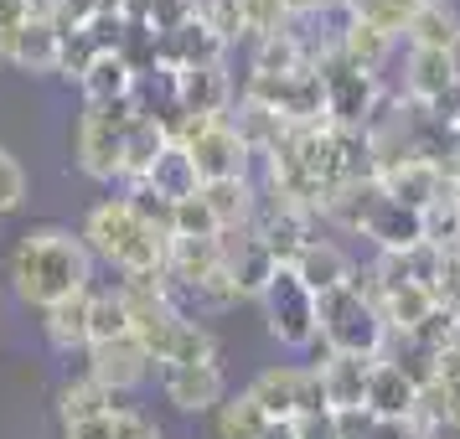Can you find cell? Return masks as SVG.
Masks as SVG:
<instances>
[{"label": "cell", "instance_id": "39", "mask_svg": "<svg viewBox=\"0 0 460 439\" xmlns=\"http://www.w3.org/2000/svg\"><path fill=\"white\" fill-rule=\"evenodd\" d=\"M22 202H26V171H22V161H16L11 150L0 145V217L16 212Z\"/></svg>", "mask_w": 460, "mask_h": 439}, {"label": "cell", "instance_id": "36", "mask_svg": "<svg viewBox=\"0 0 460 439\" xmlns=\"http://www.w3.org/2000/svg\"><path fill=\"white\" fill-rule=\"evenodd\" d=\"M171 362H217V336H212V326H202V320H187ZM161 367H166V362H161Z\"/></svg>", "mask_w": 460, "mask_h": 439}, {"label": "cell", "instance_id": "46", "mask_svg": "<svg viewBox=\"0 0 460 439\" xmlns=\"http://www.w3.org/2000/svg\"><path fill=\"white\" fill-rule=\"evenodd\" d=\"M264 439H295V429H290V424H270V429H264Z\"/></svg>", "mask_w": 460, "mask_h": 439}, {"label": "cell", "instance_id": "45", "mask_svg": "<svg viewBox=\"0 0 460 439\" xmlns=\"http://www.w3.org/2000/svg\"><path fill=\"white\" fill-rule=\"evenodd\" d=\"M373 439H424V435H419L414 418H377Z\"/></svg>", "mask_w": 460, "mask_h": 439}, {"label": "cell", "instance_id": "15", "mask_svg": "<svg viewBox=\"0 0 460 439\" xmlns=\"http://www.w3.org/2000/svg\"><path fill=\"white\" fill-rule=\"evenodd\" d=\"M233 78L228 67H187V73H176V109L191 114V119H223L233 114Z\"/></svg>", "mask_w": 460, "mask_h": 439}, {"label": "cell", "instance_id": "6", "mask_svg": "<svg viewBox=\"0 0 460 439\" xmlns=\"http://www.w3.org/2000/svg\"><path fill=\"white\" fill-rule=\"evenodd\" d=\"M259 305H264V326H270L279 347H290V352H315L321 347V300L300 285V274L290 264L274 269Z\"/></svg>", "mask_w": 460, "mask_h": 439}, {"label": "cell", "instance_id": "22", "mask_svg": "<svg viewBox=\"0 0 460 439\" xmlns=\"http://www.w3.org/2000/svg\"><path fill=\"white\" fill-rule=\"evenodd\" d=\"M58 57H63V26L58 22H26L5 63L31 73V78H47V73H58Z\"/></svg>", "mask_w": 460, "mask_h": 439}, {"label": "cell", "instance_id": "5", "mask_svg": "<svg viewBox=\"0 0 460 439\" xmlns=\"http://www.w3.org/2000/svg\"><path fill=\"white\" fill-rule=\"evenodd\" d=\"M135 119V104H84L73 129V161L88 181H125V129Z\"/></svg>", "mask_w": 460, "mask_h": 439}, {"label": "cell", "instance_id": "7", "mask_svg": "<svg viewBox=\"0 0 460 439\" xmlns=\"http://www.w3.org/2000/svg\"><path fill=\"white\" fill-rule=\"evenodd\" d=\"M315 73H321V83H326V125L367 129L377 119V109H383V99H388V93H383V78L352 67L336 47L315 63Z\"/></svg>", "mask_w": 460, "mask_h": 439}, {"label": "cell", "instance_id": "8", "mask_svg": "<svg viewBox=\"0 0 460 439\" xmlns=\"http://www.w3.org/2000/svg\"><path fill=\"white\" fill-rule=\"evenodd\" d=\"M238 99L270 109L274 119H285L290 129L326 125V83H321V73H315V67H305V73H285V78L249 73V83H243Z\"/></svg>", "mask_w": 460, "mask_h": 439}, {"label": "cell", "instance_id": "26", "mask_svg": "<svg viewBox=\"0 0 460 439\" xmlns=\"http://www.w3.org/2000/svg\"><path fill=\"white\" fill-rule=\"evenodd\" d=\"M171 145V129L161 125V119H146V114H135L125 129V181L135 187V181H146L150 166H155V155Z\"/></svg>", "mask_w": 460, "mask_h": 439}, {"label": "cell", "instance_id": "16", "mask_svg": "<svg viewBox=\"0 0 460 439\" xmlns=\"http://www.w3.org/2000/svg\"><path fill=\"white\" fill-rule=\"evenodd\" d=\"M290 269L300 274V285L321 300V294H332V290H341V285H352V274H357V259L341 243H332V238H321L315 233L305 249L290 259Z\"/></svg>", "mask_w": 460, "mask_h": 439}, {"label": "cell", "instance_id": "20", "mask_svg": "<svg viewBox=\"0 0 460 439\" xmlns=\"http://www.w3.org/2000/svg\"><path fill=\"white\" fill-rule=\"evenodd\" d=\"M403 42L409 47H424V52H450L460 57V11L450 0H429V5H419L409 31H403Z\"/></svg>", "mask_w": 460, "mask_h": 439}, {"label": "cell", "instance_id": "38", "mask_svg": "<svg viewBox=\"0 0 460 439\" xmlns=\"http://www.w3.org/2000/svg\"><path fill=\"white\" fill-rule=\"evenodd\" d=\"M93 57H104V52L88 42L78 26H73V31H63V57H58V73H63V78H84Z\"/></svg>", "mask_w": 460, "mask_h": 439}, {"label": "cell", "instance_id": "47", "mask_svg": "<svg viewBox=\"0 0 460 439\" xmlns=\"http://www.w3.org/2000/svg\"><path fill=\"white\" fill-rule=\"evenodd\" d=\"M326 11H341V0H321V16H326Z\"/></svg>", "mask_w": 460, "mask_h": 439}, {"label": "cell", "instance_id": "25", "mask_svg": "<svg viewBox=\"0 0 460 439\" xmlns=\"http://www.w3.org/2000/svg\"><path fill=\"white\" fill-rule=\"evenodd\" d=\"M78 88H84V104H125L129 93H135V67L119 52H104V57L88 63Z\"/></svg>", "mask_w": 460, "mask_h": 439}, {"label": "cell", "instance_id": "49", "mask_svg": "<svg viewBox=\"0 0 460 439\" xmlns=\"http://www.w3.org/2000/svg\"><path fill=\"white\" fill-rule=\"evenodd\" d=\"M456 140H460V125H456Z\"/></svg>", "mask_w": 460, "mask_h": 439}, {"label": "cell", "instance_id": "3", "mask_svg": "<svg viewBox=\"0 0 460 439\" xmlns=\"http://www.w3.org/2000/svg\"><path fill=\"white\" fill-rule=\"evenodd\" d=\"M383 347H388V320H383L377 290L367 285V274L357 264L352 285L321 294V352L383 356Z\"/></svg>", "mask_w": 460, "mask_h": 439}, {"label": "cell", "instance_id": "48", "mask_svg": "<svg viewBox=\"0 0 460 439\" xmlns=\"http://www.w3.org/2000/svg\"><path fill=\"white\" fill-rule=\"evenodd\" d=\"M450 347H456V352H460V311H456V341H450Z\"/></svg>", "mask_w": 460, "mask_h": 439}, {"label": "cell", "instance_id": "40", "mask_svg": "<svg viewBox=\"0 0 460 439\" xmlns=\"http://www.w3.org/2000/svg\"><path fill=\"white\" fill-rule=\"evenodd\" d=\"M26 22H31L26 0H0V63L11 57V47H16V37H22Z\"/></svg>", "mask_w": 460, "mask_h": 439}, {"label": "cell", "instance_id": "34", "mask_svg": "<svg viewBox=\"0 0 460 439\" xmlns=\"http://www.w3.org/2000/svg\"><path fill=\"white\" fill-rule=\"evenodd\" d=\"M171 238H223V223L212 217V207L202 202V191L171 207Z\"/></svg>", "mask_w": 460, "mask_h": 439}, {"label": "cell", "instance_id": "19", "mask_svg": "<svg viewBox=\"0 0 460 439\" xmlns=\"http://www.w3.org/2000/svg\"><path fill=\"white\" fill-rule=\"evenodd\" d=\"M367 414L373 418H414L419 414V388L398 373L394 362H373V377H367Z\"/></svg>", "mask_w": 460, "mask_h": 439}, {"label": "cell", "instance_id": "28", "mask_svg": "<svg viewBox=\"0 0 460 439\" xmlns=\"http://www.w3.org/2000/svg\"><path fill=\"white\" fill-rule=\"evenodd\" d=\"M202 202H208L212 217L223 223V233L249 228L253 207H259V187H253V176H243V181H208V187H202Z\"/></svg>", "mask_w": 460, "mask_h": 439}, {"label": "cell", "instance_id": "30", "mask_svg": "<svg viewBox=\"0 0 460 439\" xmlns=\"http://www.w3.org/2000/svg\"><path fill=\"white\" fill-rule=\"evenodd\" d=\"M212 424H217V439H264V429H270L274 418L259 408V398L243 388V393H228L223 398V408L212 414Z\"/></svg>", "mask_w": 460, "mask_h": 439}, {"label": "cell", "instance_id": "2", "mask_svg": "<svg viewBox=\"0 0 460 439\" xmlns=\"http://www.w3.org/2000/svg\"><path fill=\"white\" fill-rule=\"evenodd\" d=\"M84 243L93 259H104L109 269H119L125 279H161L166 274L171 238L161 228H150L129 197H104L99 207H88Z\"/></svg>", "mask_w": 460, "mask_h": 439}, {"label": "cell", "instance_id": "32", "mask_svg": "<svg viewBox=\"0 0 460 439\" xmlns=\"http://www.w3.org/2000/svg\"><path fill=\"white\" fill-rule=\"evenodd\" d=\"M233 5H238V22H243V42H270V37L295 26L285 0H233Z\"/></svg>", "mask_w": 460, "mask_h": 439}, {"label": "cell", "instance_id": "37", "mask_svg": "<svg viewBox=\"0 0 460 439\" xmlns=\"http://www.w3.org/2000/svg\"><path fill=\"white\" fill-rule=\"evenodd\" d=\"M197 16H202L228 47L243 42V22H238V5H233V0H197Z\"/></svg>", "mask_w": 460, "mask_h": 439}, {"label": "cell", "instance_id": "12", "mask_svg": "<svg viewBox=\"0 0 460 439\" xmlns=\"http://www.w3.org/2000/svg\"><path fill=\"white\" fill-rule=\"evenodd\" d=\"M217 243H223V269H228L238 300H259L264 285L274 279V269H279V259L264 249V238L253 233V223L249 228H228Z\"/></svg>", "mask_w": 460, "mask_h": 439}, {"label": "cell", "instance_id": "29", "mask_svg": "<svg viewBox=\"0 0 460 439\" xmlns=\"http://www.w3.org/2000/svg\"><path fill=\"white\" fill-rule=\"evenodd\" d=\"M383 320H388V336H414L424 320H429V311H435L439 300L424 285H403V290H388L383 300Z\"/></svg>", "mask_w": 460, "mask_h": 439}, {"label": "cell", "instance_id": "1", "mask_svg": "<svg viewBox=\"0 0 460 439\" xmlns=\"http://www.w3.org/2000/svg\"><path fill=\"white\" fill-rule=\"evenodd\" d=\"M5 274H11V290H16L22 305L52 311L73 294L93 290V253H88L84 233L42 223V228L16 238V249L5 259Z\"/></svg>", "mask_w": 460, "mask_h": 439}, {"label": "cell", "instance_id": "11", "mask_svg": "<svg viewBox=\"0 0 460 439\" xmlns=\"http://www.w3.org/2000/svg\"><path fill=\"white\" fill-rule=\"evenodd\" d=\"M377 187L394 202H403V207L429 212L439 197H450V171L439 161H429V155H403V161H388L377 171Z\"/></svg>", "mask_w": 460, "mask_h": 439}, {"label": "cell", "instance_id": "44", "mask_svg": "<svg viewBox=\"0 0 460 439\" xmlns=\"http://www.w3.org/2000/svg\"><path fill=\"white\" fill-rule=\"evenodd\" d=\"M63 439H119V424H114V414H104V418H88V424L63 429Z\"/></svg>", "mask_w": 460, "mask_h": 439}, {"label": "cell", "instance_id": "43", "mask_svg": "<svg viewBox=\"0 0 460 439\" xmlns=\"http://www.w3.org/2000/svg\"><path fill=\"white\" fill-rule=\"evenodd\" d=\"M377 418L367 408H336V439H373Z\"/></svg>", "mask_w": 460, "mask_h": 439}, {"label": "cell", "instance_id": "42", "mask_svg": "<svg viewBox=\"0 0 460 439\" xmlns=\"http://www.w3.org/2000/svg\"><path fill=\"white\" fill-rule=\"evenodd\" d=\"M295 439H336V408H315V414L290 418Z\"/></svg>", "mask_w": 460, "mask_h": 439}, {"label": "cell", "instance_id": "27", "mask_svg": "<svg viewBox=\"0 0 460 439\" xmlns=\"http://www.w3.org/2000/svg\"><path fill=\"white\" fill-rule=\"evenodd\" d=\"M119 408V398L109 393L104 382H93V377H73V382H63V393H58V418H63V429H73V424H88V418H104Z\"/></svg>", "mask_w": 460, "mask_h": 439}, {"label": "cell", "instance_id": "10", "mask_svg": "<svg viewBox=\"0 0 460 439\" xmlns=\"http://www.w3.org/2000/svg\"><path fill=\"white\" fill-rule=\"evenodd\" d=\"M161 377V398L176 414H217L228 398V377L217 362H166L155 367Z\"/></svg>", "mask_w": 460, "mask_h": 439}, {"label": "cell", "instance_id": "35", "mask_svg": "<svg viewBox=\"0 0 460 439\" xmlns=\"http://www.w3.org/2000/svg\"><path fill=\"white\" fill-rule=\"evenodd\" d=\"M424 243H435V249H460V202H456V191L439 197L435 207L424 212Z\"/></svg>", "mask_w": 460, "mask_h": 439}, {"label": "cell", "instance_id": "17", "mask_svg": "<svg viewBox=\"0 0 460 439\" xmlns=\"http://www.w3.org/2000/svg\"><path fill=\"white\" fill-rule=\"evenodd\" d=\"M460 83V57L450 52H424V47H409V57H403V99L409 104H435L445 88Z\"/></svg>", "mask_w": 460, "mask_h": 439}, {"label": "cell", "instance_id": "4", "mask_svg": "<svg viewBox=\"0 0 460 439\" xmlns=\"http://www.w3.org/2000/svg\"><path fill=\"white\" fill-rule=\"evenodd\" d=\"M166 129H171V140L191 155L202 187H208V181H243L253 171V150L243 145V135L233 129L228 114H223V119H191V114L176 109L166 119Z\"/></svg>", "mask_w": 460, "mask_h": 439}, {"label": "cell", "instance_id": "33", "mask_svg": "<svg viewBox=\"0 0 460 439\" xmlns=\"http://www.w3.org/2000/svg\"><path fill=\"white\" fill-rule=\"evenodd\" d=\"M414 11H419L414 0H341V16L347 22H373L388 37H403L409 22H414Z\"/></svg>", "mask_w": 460, "mask_h": 439}, {"label": "cell", "instance_id": "24", "mask_svg": "<svg viewBox=\"0 0 460 439\" xmlns=\"http://www.w3.org/2000/svg\"><path fill=\"white\" fill-rule=\"evenodd\" d=\"M93 294V290H88ZM88 294H73V300H63V305H52V311H42V336L52 352H88Z\"/></svg>", "mask_w": 460, "mask_h": 439}, {"label": "cell", "instance_id": "21", "mask_svg": "<svg viewBox=\"0 0 460 439\" xmlns=\"http://www.w3.org/2000/svg\"><path fill=\"white\" fill-rule=\"evenodd\" d=\"M135 187H150L161 202H171V207H176V202H187V197H197V191H202V176H197V166H191L187 150L171 140V145L155 155L150 176H146V181H135Z\"/></svg>", "mask_w": 460, "mask_h": 439}, {"label": "cell", "instance_id": "18", "mask_svg": "<svg viewBox=\"0 0 460 439\" xmlns=\"http://www.w3.org/2000/svg\"><path fill=\"white\" fill-rule=\"evenodd\" d=\"M362 238H373L377 253H409L414 243H424V212L403 207V202H394V197L383 191V202L373 207Z\"/></svg>", "mask_w": 460, "mask_h": 439}, {"label": "cell", "instance_id": "13", "mask_svg": "<svg viewBox=\"0 0 460 439\" xmlns=\"http://www.w3.org/2000/svg\"><path fill=\"white\" fill-rule=\"evenodd\" d=\"M84 356H88V377H93V382H104L114 398L135 393V388L150 377V367H155L135 336H119V341H93Z\"/></svg>", "mask_w": 460, "mask_h": 439}, {"label": "cell", "instance_id": "14", "mask_svg": "<svg viewBox=\"0 0 460 439\" xmlns=\"http://www.w3.org/2000/svg\"><path fill=\"white\" fill-rule=\"evenodd\" d=\"M321 352V347H315ZM377 356H341V352H321L311 362L321 377L326 408H367V377H373Z\"/></svg>", "mask_w": 460, "mask_h": 439}, {"label": "cell", "instance_id": "9", "mask_svg": "<svg viewBox=\"0 0 460 439\" xmlns=\"http://www.w3.org/2000/svg\"><path fill=\"white\" fill-rule=\"evenodd\" d=\"M249 393L259 398V408L274 418V424H290L300 414H315L326 408V393H321V377L315 367H300V362H274L249 382Z\"/></svg>", "mask_w": 460, "mask_h": 439}, {"label": "cell", "instance_id": "41", "mask_svg": "<svg viewBox=\"0 0 460 439\" xmlns=\"http://www.w3.org/2000/svg\"><path fill=\"white\" fill-rule=\"evenodd\" d=\"M424 119H429L435 129H445V135H456V125H460V83L445 88L435 104H424Z\"/></svg>", "mask_w": 460, "mask_h": 439}, {"label": "cell", "instance_id": "31", "mask_svg": "<svg viewBox=\"0 0 460 439\" xmlns=\"http://www.w3.org/2000/svg\"><path fill=\"white\" fill-rule=\"evenodd\" d=\"M88 336L93 341H119V336H129V305H125V290L119 285L88 294Z\"/></svg>", "mask_w": 460, "mask_h": 439}, {"label": "cell", "instance_id": "23", "mask_svg": "<svg viewBox=\"0 0 460 439\" xmlns=\"http://www.w3.org/2000/svg\"><path fill=\"white\" fill-rule=\"evenodd\" d=\"M394 47H398V37H388L373 22H341V31H336V52L352 67L373 73V78H383V63L394 57Z\"/></svg>", "mask_w": 460, "mask_h": 439}]
</instances>
